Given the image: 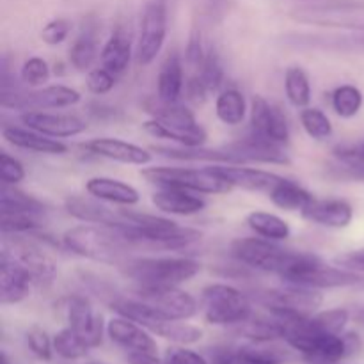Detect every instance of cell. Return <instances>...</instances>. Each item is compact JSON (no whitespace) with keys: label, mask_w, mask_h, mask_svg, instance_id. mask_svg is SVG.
<instances>
[{"label":"cell","mask_w":364,"mask_h":364,"mask_svg":"<svg viewBox=\"0 0 364 364\" xmlns=\"http://www.w3.org/2000/svg\"><path fill=\"white\" fill-rule=\"evenodd\" d=\"M251 299L262 304L269 313H294V315H313L323 301L318 290L294 287V284H287L284 288L256 290Z\"/></svg>","instance_id":"obj_8"},{"label":"cell","mask_w":364,"mask_h":364,"mask_svg":"<svg viewBox=\"0 0 364 364\" xmlns=\"http://www.w3.org/2000/svg\"><path fill=\"white\" fill-rule=\"evenodd\" d=\"M269 198L277 208L284 210V212H301L315 199V196L309 191H306L302 185L297 181L288 180V178H281L272 191L269 192Z\"/></svg>","instance_id":"obj_33"},{"label":"cell","mask_w":364,"mask_h":364,"mask_svg":"<svg viewBox=\"0 0 364 364\" xmlns=\"http://www.w3.org/2000/svg\"><path fill=\"white\" fill-rule=\"evenodd\" d=\"M53 350L60 358L75 361V359H82L87 355L89 345L71 327H66L53 336Z\"/></svg>","instance_id":"obj_43"},{"label":"cell","mask_w":364,"mask_h":364,"mask_svg":"<svg viewBox=\"0 0 364 364\" xmlns=\"http://www.w3.org/2000/svg\"><path fill=\"white\" fill-rule=\"evenodd\" d=\"M288 14L299 23L364 32V0H315L294 7Z\"/></svg>","instance_id":"obj_4"},{"label":"cell","mask_w":364,"mask_h":364,"mask_svg":"<svg viewBox=\"0 0 364 364\" xmlns=\"http://www.w3.org/2000/svg\"><path fill=\"white\" fill-rule=\"evenodd\" d=\"M66 316L71 329L89 345V348L102 345L105 333L103 316L92 309L87 299L82 295H71L66 302Z\"/></svg>","instance_id":"obj_16"},{"label":"cell","mask_w":364,"mask_h":364,"mask_svg":"<svg viewBox=\"0 0 364 364\" xmlns=\"http://www.w3.org/2000/svg\"><path fill=\"white\" fill-rule=\"evenodd\" d=\"M0 210L2 212H46L45 205L39 199L16 188V185H2V192H0Z\"/></svg>","instance_id":"obj_40"},{"label":"cell","mask_w":364,"mask_h":364,"mask_svg":"<svg viewBox=\"0 0 364 364\" xmlns=\"http://www.w3.org/2000/svg\"><path fill=\"white\" fill-rule=\"evenodd\" d=\"M50 75L52 71L43 57H28L20 71L21 82L28 87H43L50 80Z\"/></svg>","instance_id":"obj_46"},{"label":"cell","mask_w":364,"mask_h":364,"mask_svg":"<svg viewBox=\"0 0 364 364\" xmlns=\"http://www.w3.org/2000/svg\"><path fill=\"white\" fill-rule=\"evenodd\" d=\"M354 320L358 323H361V326H364V306H359L358 309L354 311Z\"/></svg>","instance_id":"obj_57"},{"label":"cell","mask_w":364,"mask_h":364,"mask_svg":"<svg viewBox=\"0 0 364 364\" xmlns=\"http://www.w3.org/2000/svg\"><path fill=\"white\" fill-rule=\"evenodd\" d=\"M71 32V23L66 18H53L43 27L41 41L50 46H57L68 39Z\"/></svg>","instance_id":"obj_51"},{"label":"cell","mask_w":364,"mask_h":364,"mask_svg":"<svg viewBox=\"0 0 364 364\" xmlns=\"http://www.w3.org/2000/svg\"><path fill=\"white\" fill-rule=\"evenodd\" d=\"M215 114L220 123L228 124V127H238V124L244 123L245 116H247L245 96L235 87L223 89L217 95Z\"/></svg>","instance_id":"obj_35"},{"label":"cell","mask_w":364,"mask_h":364,"mask_svg":"<svg viewBox=\"0 0 364 364\" xmlns=\"http://www.w3.org/2000/svg\"><path fill=\"white\" fill-rule=\"evenodd\" d=\"M2 137L14 148L41 153V155H64V153H68V146L60 142L59 139L43 135L27 127L21 128L6 124L2 128Z\"/></svg>","instance_id":"obj_26"},{"label":"cell","mask_w":364,"mask_h":364,"mask_svg":"<svg viewBox=\"0 0 364 364\" xmlns=\"http://www.w3.org/2000/svg\"><path fill=\"white\" fill-rule=\"evenodd\" d=\"M144 109L153 119L169 124V127L192 128L199 124L194 112L188 107L181 105L180 102H166V100H160L159 96H151L144 102Z\"/></svg>","instance_id":"obj_29"},{"label":"cell","mask_w":364,"mask_h":364,"mask_svg":"<svg viewBox=\"0 0 364 364\" xmlns=\"http://www.w3.org/2000/svg\"><path fill=\"white\" fill-rule=\"evenodd\" d=\"M63 244L68 251L80 258L117 267L132 258V252L137 251L116 228L85 223L70 228L63 235Z\"/></svg>","instance_id":"obj_1"},{"label":"cell","mask_w":364,"mask_h":364,"mask_svg":"<svg viewBox=\"0 0 364 364\" xmlns=\"http://www.w3.org/2000/svg\"><path fill=\"white\" fill-rule=\"evenodd\" d=\"M302 217L308 219L309 223L318 224V226L333 228V230H345L354 220V208L345 199L315 198L302 210Z\"/></svg>","instance_id":"obj_22"},{"label":"cell","mask_w":364,"mask_h":364,"mask_svg":"<svg viewBox=\"0 0 364 364\" xmlns=\"http://www.w3.org/2000/svg\"><path fill=\"white\" fill-rule=\"evenodd\" d=\"M238 364H247V363H238Z\"/></svg>","instance_id":"obj_61"},{"label":"cell","mask_w":364,"mask_h":364,"mask_svg":"<svg viewBox=\"0 0 364 364\" xmlns=\"http://www.w3.org/2000/svg\"><path fill=\"white\" fill-rule=\"evenodd\" d=\"M89 364H103V363H89Z\"/></svg>","instance_id":"obj_60"},{"label":"cell","mask_w":364,"mask_h":364,"mask_svg":"<svg viewBox=\"0 0 364 364\" xmlns=\"http://www.w3.org/2000/svg\"><path fill=\"white\" fill-rule=\"evenodd\" d=\"M89 112H91V116L95 117V119H100V121H105V119L116 121L117 117H119V112H117L114 107L103 105V103H92V105L89 107Z\"/></svg>","instance_id":"obj_56"},{"label":"cell","mask_w":364,"mask_h":364,"mask_svg":"<svg viewBox=\"0 0 364 364\" xmlns=\"http://www.w3.org/2000/svg\"><path fill=\"white\" fill-rule=\"evenodd\" d=\"M359 146H361V149H363V151H364V141L361 142V144H359Z\"/></svg>","instance_id":"obj_59"},{"label":"cell","mask_w":364,"mask_h":364,"mask_svg":"<svg viewBox=\"0 0 364 364\" xmlns=\"http://www.w3.org/2000/svg\"><path fill=\"white\" fill-rule=\"evenodd\" d=\"M82 100L80 92L70 85H46V87H34L31 91L23 89H13V91L2 92V107L4 109L21 110V112H31V110H59L68 107L77 105Z\"/></svg>","instance_id":"obj_7"},{"label":"cell","mask_w":364,"mask_h":364,"mask_svg":"<svg viewBox=\"0 0 364 364\" xmlns=\"http://www.w3.org/2000/svg\"><path fill=\"white\" fill-rule=\"evenodd\" d=\"M185 96H187V100L191 103H194V105H203V103L208 100V96L212 95V92L208 91V87L205 85V82L199 78V75L192 73L191 77L187 78V82H185Z\"/></svg>","instance_id":"obj_52"},{"label":"cell","mask_w":364,"mask_h":364,"mask_svg":"<svg viewBox=\"0 0 364 364\" xmlns=\"http://www.w3.org/2000/svg\"><path fill=\"white\" fill-rule=\"evenodd\" d=\"M192 73L199 75L205 85L208 87L210 92H217L224 84V66H223V60H220L219 53L215 52L213 48L206 50V57L203 60V64L199 66L198 71H192Z\"/></svg>","instance_id":"obj_44"},{"label":"cell","mask_w":364,"mask_h":364,"mask_svg":"<svg viewBox=\"0 0 364 364\" xmlns=\"http://www.w3.org/2000/svg\"><path fill=\"white\" fill-rule=\"evenodd\" d=\"M272 341H251L238 348V363L247 364H283L290 359V354L283 348L270 345Z\"/></svg>","instance_id":"obj_37"},{"label":"cell","mask_w":364,"mask_h":364,"mask_svg":"<svg viewBox=\"0 0 364 364\" xmlns=\"http://www.w3.org/2000/svg\"><path fill=\"white\" fill-rule=\"evenodd\" d=\"M166 364H210L198 352L185 347H171L166 352Z\"/></svg>","instance_id":"obj_53"},{"label":"cell","mask_w":364,"mask_h":364,"mask_svg":"<svg viewBox=\"0 0 364 364\" xmlns=\"http://www.w3.org/2000/svg\"><path fill=\"white\" fill-rule=\"evenodd\" d=\"M45 213L34 212H2V233L20 237L31 235L45 228Z\"/></svg>","instance_id":"obj_39"},{"label":"cell","mask_w":364,"mask_h":364,"mask_svg":"<svg viewBox=\"0 0 364 364\" xmlns=\"http://www.w3.org/2000/svg\"><path fill=\"white\" fill-rule=\"evenodd\" d=\"M64 208L73 219L85 224H100V226H123L127 224L124 210H114L103 205V201L84 196H68Z\"/></svg>","instance_id":"obj_19"},{"label":"cell","mask_w":364,"mask_h":364,"mask_svg":"<svg viewBox=\"0 0 364 364\" xmlns=\"http://www.w3.org/2000/svg\"><path fill=\"white\" fill-rule=\"evenodd\" d=\"M0 364H11L9 355H7L6 352H2V354H0Z\"/></svg>","instance_id":"obj_58"},{"label":"cell","mask_w":364,"mask_h":364,"mask_svg":"<svg viewBox=\"0 0 364 364\" xmlns=\"http://www.w3.org/2000/svg\"><path fill=\"white\" fill-rule=\"evenodd\" d=\"M149 135L156 139H166V141L176 142L178 146H187V148H196V146H205L208 134L201 124H196L192 128H178L164 124L156 119H148L142 124Z\"/></svg>","instance_id":"obj_31"},{"label":"cell","mask_w":364,"mask_h":364,"mask_svg":"<svg viewBox=\"0 0 364 364\" xmlns=\"http://www.w3.org/2000/svg\"><path fill=\"white\" fill-rule=\"evenodd\" d=\"M299 119H301L306 134L315 141H327L333 135V123L323 110L315 109V107H306L301 110Z\"/></svg>","instance_id":"obj_42"},{"label":"cell","mask_w":364,"mask_h":364,"mask_svg":"<svg viewBox=\"0 0 364 364\" xmlns=\"http://www.w3.org/2000/svg\"><path fill=\"white\" fill-rule=\"evenodd\" d=\"M132 43L130 36L123 31V28H117L112 32L107 43L103 45V48L100 50V60H102V66L107 68L109 71H112L114 75H123L124 71L130 68L132 63Z\"/></svg>","instance_id":"obj_30"},{"label":"cell","mask_w":364,"mask_h":364,"mask_svg":"<svg viewBox=\"0 0 364 364\" xmlns=\"http://www.w3.org/2000/svg\"><path fill=\"white\" fill-rule=\"evenodd\" d=\"M364 96L361 89L355 87L352 84H343L340 87L334 89V92L331 95V105L333 110L343 119H352L359 114V110L363 109Z\"/></svg>","instance_id":"obj_41"},{"label":"cell","mask_w":364,"mask_h":364,"mask_svg":"<svg viewBox=\"0 0 364 364\" xmlns=\"http://www.w3.org/2000/svg\"><path fill=\"white\" fill-rule=\"evenodd\" d=\"M201 295L203 315L212 326H240L252 316L251 297L231 284H208Z\"/></svg>","instance_id":"obj_6"},{"label":"cell","mask_w":364,"mask_h":364,"mask_svg":"<svg viewBox=\"0 0 364 364\" xmlns=\"http://www.w3.org/2000/svg\"><path fill=\"white\" fill-rule=\"evenodd\" d=\"M34 279L31 274L11 258L7 252L2 251L0 256V302L4 306H13L25 301L31 294Z\"/></svg>","instance_id":"obj_21"},{"label":"cell","mask_w":364,"mask_h":364,"mask_svg":"<svg viewBox=\"0 0 364 364\" xmlns=\"http://www.w3.org/2000/svg\"><path fill=\"white\" fill-rule=\"evenodd\" d=\"M151 203L160 212L180 217L201 213L206 206L205 199L196 196V192L176 187H159V191L153 192Z\"/></svg>","instance_id":"obj_24"},{"label":"cell","mask_w":364,"mask_h":364,"mask_svg":"<svg viewBox=\"0 0 364 364\" xmlns=\"http://www.w3.org/2000/svg\"><path fill=\"white\" fill-rule=\"evenodd\" d=\"M224 148L233 153L240 160L242 166L249 162L274 164V166H288L290 164V156L284 153L283 146L269 141V139L262 137L255 132H249V135L230 142Z\"/></svg>","instance_id":"obj_14"},{"label":"cell","mask_w":364,"mask_h":364,"mask_svg":"<svg viewBox=\"0 0 364 364\" xmlns=\"http://www.w3.org/2000/svg\"><path fill=\"white\" fill-rule=\"evenodd\" d=\"M284 92L288 102L297 109H306L311 102V82L301 66H290L284 73Z\"/></svg>","instance_id":"obj_38"},{"label":"cell","mask_w":364,"mask_h":364,"mask_svg":"<svg viewBox=\"0 0 364 364\" xmlns=\"http://www.w3.org/2000/svg\"><path fill=\"white\" fill-rule=\"evenodd\" d=\"M4 252L16 259L34 279L36 283H52L57 276V265L41 247L28 240H14L13 244L7 247L4 245Z\"/></svg>","instance_id":"obj_17"},{"label":"cell","mask_w":364,"mask_h":364,"mask_svg":"<svg viewBox=\"0 0 364 364\" xmlns=\"http://www.w3.org/2000/svg\"><path fill=\"white\" fill-rule=\"evenodd\" d=\"M212 167L224 180L230 181L231 187L252 192H267L269 194L274 185L283 178L276 173L256 169V167L231 166V164H212Z\"/></svg>","instance_id":"obj_23"},{"label":"cell","mask_w":364,"mask_h":364,"mask_svg":"<svg viewBox=\"0 0 364 364\" xmlns=\"http://www.w3.org/2000/svg\"><path fill=\"white\" fill-rule=\"evenodd\" d=\"M245 223H247V226L251 228L258 237L267 238V240L272 242L287 240L291 233L287 220L281 219L276 213L262 212V210H256V212L249 213V215L245 217Z\"/></svg>","instance_id":"obj_36"},{"label":"cell","mask_w":364,"mask_h":364,"mask_svg":"<svg viewBox=\"0 0 364 364\" xmlns=\"http://www.w3.org/2000/svg\"><path fill=\"white\" fill-rule=\"evenodd\" d=\"M98 28L96 23L82 25L80 34L70 46V63L77 71H91L98 59Z\"/></svg>","instance_id":"obj_32"},{"label":"cell","mask_w":364,"mask_h":364,"mask_svg":"<svg viewBox=\"0 0 364 364\" xmlns=\"http://www.w3.org/2000/svg\"><path fill=\"white\" fill-rule=\"evenodd\" d=\"M206 57V48L203 46V38H201V28L198 25L191 28V34H188L187 48H185V63L191 68L192 71H198L199 66L203 64Z\"/></svg>","instance_id":"obj_48"},{"label":"cell","mask_w":364,"mask_h":364,"mask_svg":"<svg viewBox=\"0 0 364 364\" xmlns=\"http://www.w3.org/2000/svg\"><path fill=\"white\" fill-rule=\"evenodd\" d=\"M251 132L284 146L290 142V124L287 116L263 96H255L251 102Z\"/></svg>","instance_id":"obj_15"},{"label":"cell","mask_w":364,"mask_h":364,"mask_svg":"<svg viewBox=\"0 0 364 364\" xmlns=\"http://www.w3.org/2000/svg\"><path fill=\"white\" fill-rule=\"evenodd\" d=\"M20 121L27 128L53 139L77 137L87 130V123L75 114L31 110V112H21Z\"/></svg>","instance_id":"obj_13"},{"label":"cell","mask_w":364,"mask_h":364,"mask_svg":"<svg viewBox=\"0 0 364 364\" xmlns=\"http://www.w3.org/2000/svg\"><path fill=\"white\" fill-rule=\"evenodd\" d=\"M134 295L171 320H188L198 313V302L180 287H135Z\"/></svg>","instance_id":"obj_10"},{"label":"cell","mask_w":364,"mask_h":364,"mask_svg":"<svg viewBox=\"0 0 364 364\" xmlns=\"http://www.w3.org/2000/svg\"><path fill=\"white\" fill-rule=\"evenodd\" d=\"M231 255L251 269L263 270V272L277 274L283 281L290 279L302 267L308 265L315 255L302 251H290L279 247L276 242L267 238H237L231 244Z\"/></svg>","instance_id":"obj_2"},{"label":"cell","mask_w":364,"mask_h":364,"mask_svg":"<svg viewBox=\"0 0 364 364\" xmlns=\"http://www.w3.org/2000/svg\"><path fill=\"white\" fill-rule=\"evenodd\" d=\"M119 270L137 287H180L198 276L201 263L187 256H132Z\"/></svg>","instance_id":"obj_3"},{"label":"cell","mask_w":364,"mask_h":364,"mask_svg":"<svg viewBox=\"0 0 364 364\" xmlns=\"http://www.w3.org/2000/svg\"><path fill=\"white\" fill-rule=\"evenodd\" d=\"M153 151L167 159L180 160V162H205V164H231V166H242L240 160L228 151L226 148L210 149L205 146H153Z\"/></svg>","instance_id":"obj_28"},{"label":"cell","mask_w":364,"mask_h":364,"mask_svg":"<svg viewBox=\"0 0 364 364\" xmlns=\"http://www.w3.org/2000/svg\"><path fill=\"white\" fill-rule=\"evenodd\" d=\"M183 59L178 52H171L160 64L156 75V96L166 102H180L185 91Z\"/></svg>","instance_id":"obj_27"},{"label":"cell","mask_w":364,"mask_h":364,"mask_svg":"<svg viewBox=\"0 0 364 364\" xmlns=\"http://www.w3.org/2000/svg\"><path fill=\"white\" fill-rule=\"evenodd\" d=\"M294 287L311 288V290H326V288H345L355 287L364 283V276L354 270L343 269V267L327 265L318 256L311 259L306 267H302L297 274L284 281Z\"/></svg>","instance_id":"obj_9"},{"label":"cell","mask_w":364,"mask_h":364,"mask_svg":"<svg viewBox=\"0 0 364 364\" xmlns=\"http://www.w3.org/2000/svg\"><path fill=\"white\" fill-rule=\"evenodd\" d=\"M142 176L156 187H176L196 194H228L231 191L230 181L224 180L212 166L198 167H146Z\"/></svg>","instance_id":"obj_5"},{"label":"cell","mask_w":364,"mask_h":364,"mask_svg":"<svg viewBox=\"0 0 364 364\" xmlns=\"http://www.w3.org/2000/svg\"><path fill=\"white\" fill-rule=\"evenodd\" d=\"M91 155L102 156V159L114 160V162L127 164V166H148L151 164L153 156L148 149L134 144V142L123 141L116 137H98L92 139L85 144Z\"/></svg>","instance_id":"obj_20"},{"label":"cell","mask_w":364,"mask_h":364,"mask_svg":"<svg viewBox=\"0 0 364 364\" xmlns=\"http://www.w3.org/2000/svg\"><path fill=\"white\" fill-rule=\"evenodd\" d=\"M210 364H238V348L219 345L210 350Z\"/></svg>","instance_id":"obj_55"},{"label":"cell","mask_w":364,"mask_h":364,"mask_svg":"<svg viewBox=\"0 0 364 364\" xmlns=\"http://www.w3.org/2000/svg\"><path fill=\"white\" fill-rule=\"evenodd\" d=\"M281 41L297 50H320V52L364 55V32H347V34L288 32L281 38Z\"/></svg>","instance_id":"obj_12"},{"label":"cell","mask_w":364,"mask_h":364,"mask_svg":"<svg viewBox=\"0 0 364 364\" xmlns=\"http://www.w3.org/2000/svg\"><path fill=\"white\" fill-rule=\"evenodd\" d=\"M311 320L320 331H323V333L343 334L345 327H347L348 320H350V313L345 308L326 309V311L313 313Z\"/></svg>","instance_id":"obj_45"},{"label":"cell","mask_w":364,"mask_h":364,"mask_svg":"<svg viewBox=\"0 0 364 364\" xmlns=\"http://www.w3.org/2000/svg\"><path fill=\"white\" fill-rule=\"evenodd\" d=\"M148 331L176 345L198 343L203 338V331L199 327L192 326V323H187L185 320L159 318L155 323L148 327Z\"/></svg>","instance_id":"obj_34"},{"label":"cell","mask_w":364,"mask_h":364,"mask_svg":"<svg viewBox=\"0 0 364 364\" xmlns=\"http://www.w3.org/2000/svg\"><path fill=\"white\" fill-rule=\"evenodd\" d=\"M27 173H25L23 164L18 159L11 156L9 153L4 151L0 155V180L2 185H18L20 181L25 180Z\"/></svg>","instance_id":"obj_50"},{"label":"cell","mask_w":364,"mask_h":364,"mask_svg":"<svg viewBox=\"0 0 364 364\" xmlns=\"http://www.w3.org/2000/svg\"><path fill=\"white\" fill-rule=\"evenodd\" d=\"M167 38V9L162 2L146 6L139 31L135 59L139 66H149L162 52Z\"/></svg>","instance_id":"obj_11"},{"label":"cell","mask_w":364,"mask_h":364,"mask_svg":"<svg viewBox=\"0 0 364 364\" xmlns=\"http://www.w3.org/2000/svg\"><path fill=\"white\" fill-rule=\"evenodd\" d=\"M89 196L103 203L117 206H135L141 201V194L134 185L109 176H95L85 181Z\"/></svg>","instance_id":"obj_25"},{"label":"cell","mask_w":364,"mask_h":364,"mask_svg":"<svg viewBox=\"0 0 364 364\" xmlns=\"http://www.w3.org/2000/svg\"><path fill=\"white\" fill-rule=\"evenodd\" d=\"M334 263L343 267V269L364 274V249H361V251H352V252H345V255L336 256V258H334Z\"/></svg>","instance_id":"obj_54"},{"label":"cell","mask_w":364,"mask_h":364,"mask_svg":"<svg viewBox=\"0 0 364 364\" xmlns=\"http://www.w3.org/2000/svg\"><path fill=\"white\" fill-rule=\"evenodd\" d=\"M107 334L114 343L127 348L130 354H159V347L151 333L130 318H124V316L112 318L107 323Z\"/></svg>","instance_id":"obj_18"},{"label":"cell","mask_w":364,"mask_h":364,"mask_svg":"<svg viewBox=\"0 0 364 364\" xmlns=\"http://www.w3.org/2000/svg\"><path fill=\"white\" fill-rule=\"evenodd\" d=\"M27 345L32 350L36 358L43 359V361H50L52 359L53 350V338L46 334V331L39 329V327H32L27 333Z\"/></svg>","instance_id":"obj_49"},{"label":"cell","mask_w":364,"mask_h":364,"mask_svg":"<svg viewBox=\"0 0 364 364\" xmlns=\"http://www.w3.org/2000/svg\"><path fill=\"white\" fill-rule=\"evenodd\" d=\"M85 85H87V91L96 96L109 95V92L116 87V75L103 66L95 68V70H91L87 73Z\"/></svg>","instance_id":"obj_47"}]
</instances>
